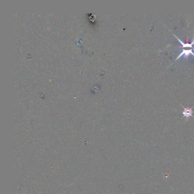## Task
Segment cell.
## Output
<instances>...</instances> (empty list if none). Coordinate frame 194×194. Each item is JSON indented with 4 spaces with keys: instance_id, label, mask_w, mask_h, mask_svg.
<instances>
[{
    "instance_id": "3",
    "label": "cell",
    "mask_w": 194,
    "mask_h": 194,
    "mask_svg": "<svg viewBox=\"0 0 194 194\" xmlns=\"http://www.w3.org/2000/svg\"><path fill=\"white\" fill-rule=\"evenodd\" d=\"M174 35L175 37L178 40V41L182 44V47H184V48H185V47H193V43H184L183 42H182L180 39H179L176 36H175V35L174 34Z\"/></svg>"
},
{
    "instance_id": "1",
    "label": "cell",
    "mask_w": 194,
    "mask_h": 194,
    "mask_svg": "<svg viewBox=\"0 0 194 194\" xmlns=\"http://www.w3.org/2000/svg\"><path fill=\"white\" fill-rule=\"evenodd\" d=\"M193 50H194V49H190V50H184V49H183L182 50V52L178 55V56L176 58V59L175 60H178L179 58H180L183 55H184V56L186 58H187L190 54H191L192 55L194 56V53L193 52Z\"/></svg>"
},
{
    "instance_id": "2",
    "label": "cell",
    "mask_w": 194,
    "mask_h": 194,
    "mask_svg": "<svg viewBox=\"0 0 194 194\" xmlns=\"http://www.w3.org/2000/svg\"><path fill=\"white\" fill-rule=\"evenodd\" d=\"M193 108H184V110L183 112V117L188 118L190 117H193Z\"/></svg>"
},
{
    "instance_id": "4",
    "label": "cell",
    "mask_w": 194,
    "mask_h": 194,
    "mask_svg": "<svg viewBox=\"0 0 194 194\" xmlns=\"http://www.w3.org/2000/svg\"><path fill=\"white\" fill-rule=\"evenodd\" d=\"M192 43H193V44H194V41H193V42H192Z\"/></svg>"
}]
</instances>
